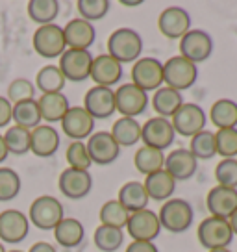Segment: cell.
<instances>
[{
  "label": "cell",
  "instance_id": "8d00e7d4",
  "mask_svg": "<svg viewBox=\"0 0 237 252\" xmlns=\"http://www.w3.org/2000/svg\"><path fill=\"white\" fill-rule=\"evenodd\" d=\"M98 217H100V224H104V226L124 230L128 219H130V213L126 212V208L120 204L117 198H113V200L104 202L100 212H98Z\"/></svg>",
  "mask_w": 237,
  "mask_h": 252
},
{
  "label": "cell",
  "instance_id": "b9f144b4",
  "mask_svg": "<svg viewBox=\"0 0 237 252\" xmlns=\"http://www.w3.org/2000/svg\"><path fill=\"white\" fill-rule=\"evenodd\" d=\"M65 159H67V167L71 169H78V171H89L93 161L89 158L87 147L84 141H71L65 152Z\"/></svg>",
  "mask_w": 237,
  "mask_h": 252
},
{
  "label": "cell",
  "instance_id": "7402d4cb",
  "mask_svg": "<svg viewBox=\"0 0 237 252\" xmlns=\"http://www.w3.org/2000/svg\"><path fill=\"white\" fill-rule=\"evenodd\" d=\"M122 78V63H118L110 54L93 56V65H91V80L95 86L111 87L118 84Z\"/></svg>",
  "mask_w": 237,
  "mask_h": 252
},
{
  "label": "cell",
  "instance_id": "681fc988",
  "mask_svg": "<svg viewBox=\"0 0 237 252\" xmlns=\"http://www.w3.org/2000/svg\"><path fill=\"white\" fill-rule=\"evenodd\" d=\"M8 154L9 152H8V147H6V141H4V135L0 134V163L8 158Z\"/></svg>",
  "mask_w": 237,
  "mask_h": 252
},
{
  "label": "cell",
  "instance_id": "60d3db41",
  "mask_svg": "<svg viewBox=\"0 0 237 252\" xmlns=\"http://www.w3.org/2000/svg\"><path fill=\"white\" fill-rule=\"evenodd\" d=\"M21 188H23L21 176L9 167H0V202H9L17 198Z\"/></svg>",
  "mask_w": 237,
  "mask_h": 252
},
{
  "label": "cell",
  "instance_id": "bcb514c9",
  "mask_svg": "<svg viewBox=\"0 0 237 252\" xmlns=\"http://www.w3.org/2000/svg\"><path fill=\"white\" fill-rule=\"evenodd\" d=\"M13 121V106L6 96H0V128H6Z\"/></svg>",
  "mask_w": 237,
  "mask_h": 252
},
{
  "label": "cell",
  "instance_id": "44dd1931",
  "mask_svg": "<svg viewBox=\"0 0 237 252\" xmlns=\"http://www.w3.org/2000/svg\"><path fill=\"white\" fill-rule=\"evenodd\" d=\"M206 206L211 217L230 219V215L237 210V189L215 186L206 195Z\"/></svg>",
  "mask_w": 237,
  "mask_h": 252
},
{
  "label": "cell",
  "instance_id": "ba28073f",
  "mask_svg": "<svg viewBox=\"0 0 237 252\" xmlns=\"http://www.w3.org/2000/svg\"><path fill=\"white\" fill-rule=\"evenodd\" d=\"M132 84L145 93L158 91L163 87V63L150 56H141L132 67Z\"/></svg>",
  "mask_w": 237,
  "mask_h": 252
},
{
  "label": "cell",
  "instance_id": "7dc6e473",
  "mask_svg": "<svg viewBox=\"0 0 237 252\" xmlns=\"http://www.w3.org/2000/svg\"><path fill=\"white\" fill-rule=\"evenodd\" d=\"M126 252H159L158 247L150 241H132L126 247Z\"/></svg>",
  "mask_w": 237,
  "mask_h": 252
},
{
  "label": "cell",
  "instance_id": "4316f807",
  "mask_svg": "<svg viewBox=\"0 0 237 252\" xmlns=\"http://www.w3.org/2000/svg\"><path fill=\"white\" fill-rule=\"evenodd\" d=\"M117 200L126 208L128 213H135V212H141V210H147V206H148V202H150L148 193H147V189H145V186H143V182H137V180L126 182L122 188L118 189Z\"/></svg>",
  "mask_w": 237,
  "mask_h": 252
},
{
  "label": "cell",
  "instance_id": "f5cc1de1",
  "mask_svg": "<svg viewBox=\"0 0 237 252\" xmlns=\"http://www.w3.org/2000/svg\"><path fill=\"white\" fill-rule=\"evenodd\" d=\"M207 252H232L230 247H221V249H213V251H207Z\"/></svg>",
  "mask_w": 237,
  "mask_h": 252
},
{
  "label": "cell",
  "instance_id": "1f68e13d",
  "mask_svg": "<svg viewBox=\"0 0 237 252\" xmlns=\"http://www.w3.org/2000/svg\"><path fill=\"white\" fill-rule=\"evenodd\" d=\"M209 121L217 130L224 128H237V102L232 98H219L215 100L209 110Z\"/></svg>",
  "mask_w": 237,
  "mask_h": 252
},
{
  "label": "cell",
  "instance_id": "f907efd6",
  "mask_svg": "<svg viewBox=\"0 0 237 252\" xmlns=\"http://www.w3.org/2000/svg\"><path fill=\"white\" fill-rule=\"evenodd\" d=\"M228 222H230V226H232V232H234V236H237V210L232 213V215H230Z\"/></svg>",
  "mask_w": 237,
  "mask_h": 252
},
{
  "label": "cell",
  "instance_id": "2e32d148",
  "mask_svg": "<svg viewBox=\"0 0 237 252\" xmlns=\"http://www.w3.org/2000/svg\"><path fill=\"white\" fill-rule=\"evenodd\" d=\"M86 147L93 165H110L120 154V147L113 139V135L106 130L93 132L91 137L86 141Z\"/></svg>",
  "mask_w": 237,
  "mask_h": 252
},
{
  "label": "cell",
  "instance_id": "d590c367",
  "mask_svg": "<svg viewBox=\"0 0 237 252\" xmlns=\"http://www.w3.org/2000/svg\"><path fill=\"white\" fill-rule=\"evenodd\" d=\"M95 247L102 252H117L124 245V230L113 228V226H96L93 234Z\"/></svg>",
  "mask_w": 237,
  "mask_h": 252
},
{
  "label": "cell",
  "instance_id": "603a6c76",
  "mask_svg": "<svg viewBox=\"0 0 237 252\" xmlns=\"http://www.w3.org/2000/svg\"><path fill=\"white\" fill-rule=\"evenodd\" d=\"M63 35H65V45H67V48L89 50V47L96 39L95 24L87 23L84 19L76 17V19H71L63 26Z\"/></svg>",
  "mask_w": 237,
  "mask_h": 252
},
{
  "label": "cell",
  "instance_id": "e0dca14e",
  "mask_svg": "<svg viewBox=\"0 0 237 252\" xmlns=\"http://www.w3.org/2000/svg\"><path fill=\"white\" fill-rule=\"evenodd\" d=\"M58 188H59L63 197L71 198V200H80L91 193L93 176L89 171H78V169L67 167L58 178Z\"/></svg>",
  "mask_w": 237,
  "mask_h": 252
},
{
  "label": "cell",
  "instance_id": "f35d334b",
  "mask_svg": "<svg viewBox=\"0 0 237 252\" xmlns=\"http://www.w3.org/2000/svg\"><path fill=\"white\" fill-rule=\"evenodd\" d=\"M189 152L200 159H211L217 156V149H215V132L211 130H202L197 135L191 137L189 143Z\"/></svg>",
  "mask_w": 237,
  "mask_h": 252
},
{
  "label": "cell",
  "instance_id": "7c38bea8",
  "mask_svg": "<svg viewBox=\"0 0 237 252\" xmlns=\"http://www.w3.org/2000/svg\"><path fill=\"white\" fill-rule=\"evenodd\" d=\"M174 135H176V132H174L171 119H163L156 115V117L148 119L145 125H141L143 145L161 150V152L173 145Z\"/></svg>",
  "mask_w": 237,
  "mask_h": 252
},
{
  "label": "cell",
  "instance_id": "8992f818",
  "mask_svg": "<svg viewBox=\"0 0 237 252\" xmlns=\"http://www.w3.org/2000/svg\"><path fill=\"white\" fill-rule=\"evenodd\" d=\"M197 237L206 251H213V249H221V247H230L232 239H234V232H232L228 219L209 215L198 224Z\"/></svg>",
  "mask_w": 237,
  "mask_h": 252
},
{
  "label": "cell",
  "instance_id": "ffe728a7",
  "mask_svg": "<svg viewBox=\"0 0 237 252\" xmlns=\"http://www.w3.org/2000/svg\"><path fill=\"white\" fill-rule=\"evenodd\" d=\"M163 169L176 182L189 180L197 173L198 159L191 154L189 149H174L165 156V165H163Z\"/></svg>",
  "mask_w": 237,
  "mask_h": 252
},
{
  "label": "cell",
  "instance_id": "f1b7e54d",
  "mask_svg": "<svg viewBox=\"0 0 237 252\" xmlns=\"http://www.w3.org/2000/svg\"><path fill=\"white\" fill-rule=\"evenodd\" d=\"M183 104V96L180 91H174L171 87H159L158 91H154L152 96V108L156 111L158 117L163 119H173V115L180 110Z\"/></svg>",
  "mask_w": 237,
  "mask_h": 252
},
{
  "label": "cell",
  "instance_id": "c3c4849f",
  "mask_svg": "<svg viewBox=\"0 0 237 252\" xmlns=\"http://www.w3.org/2000/svg\"><path fill=\"white\" fill-rule=\"evenodd\" d=\"M28 252H58V251H56V247H52V245L47 243V241H37V243H33L32 247H30Z\"/></svg>",
  "mask_w": 237,
  "mask_h": 252
},
{
  "label": "cell",
  "instance_id": "7a4b0ae2",
  "mask_svg": "<svg viewBox=\"0 0 237 252\" xmlns=\"http://www.w3.org/2000/svg\"><path fill=\"white\" fill-rule=\"evenodd\" d=\"M161 230L165 228L171 234H182L189 230L195 219L193 206L183 198H169L165 200L158 212Z\"/></svg>",
  "mask_w": 237,
  "mask_h": 252
},
{
  "label": "cell",
  "instance_id": "5b68a950",
  "mask_svg": "<svg viewBox=\"0 0 237 252\" xmlns=\"http://www.w3.org/2000/svg\"><path fill=\"white\" fill-rule=\"evenodd\" d=\"M33 50L47 60H59L61 54L67 50L63 35V26L59 24H45L37 26V30L33 32Z\"/></svg>",
  "mask_w": 237,
  "mask_h": 252
},
{
  "label": "cell",
  "instance_id": "484cf974",
  "mask_svg": "<svg viewBox=\"0 0 237 252\" xmlns=\"http://www.w3.org/2000/svg\"><path fill=\"white\" fill-rule=\"evenodd\" d=\"M41 111V119L48 123V125H54V123H61V119L65 117V113L69 111L71 104L69 98L63 93H48L41 94L37 98Z\"/></svg>",
  "mask_w": 237,
  "mask_h": 252
},
{
  "label": "cell",
  "instance_id": "30bf717a",
  "mask_svg": "<svg viewBox=\"0 0 237 252\" xmlns=\"http://www.w3.org/2000/svg\"><path fill=\"white\" fill-rule=\"evenodd\" d=\"M206 111L195 102H183L180 110L176 111L171 119L173 128L176 134L183 135V137H193L198 132L206 130Z\"/></svg>",
  "mask_w": 237,
  "mask_h": 252
},
{
  "label": "cell",
  "instance_id": "7bdbcfd3",
  "mask_svg": "<svg viewBox=\"0 0 237 252\" xmlns=\"http://www.w3.org/2000/svg\"><path fill=\"white\" fill-rule=\"evenodd\" d=\"M215 149L217 156L222 159L237 158V128H224L215 132Z\"/></svg>",
  "mask_w": 237,
  "mask_h": 252
},
{
  "label": "cell",
  "instance_id": "11a10c76",
  "mask_svg": "<svg viewBox=\"0 0 237 252\" xmlns=\"http://www.w3.org/2000/svg\"><path fill=\"white\" fill-rule=\"evenodd\" d=\"M8 252H23V251H17V249H15V251H8Z\"/></svg>",
  "mask_w": 237,
  "mask_h": 252
},
{
  "label": "cell",
  "instance_id": "cb8c5ba5",
  "mask_svg": "<svg viewBox=\"0 0 237 252\" xmlns=\"http://www.w3.org/2000/svg\"><path fill=\"white\" fill-rule=\"evenodd\" d=\"M59 143V134L52 125H39L30 130V152L37 158H52Z\"/></svg>",
  "mask_w": 237,
  "mask_h": 252
},
{
  "label": "cell",
  "instance_id": "9c48e42d",
  "mask_svg": "<svg viewBox=\"0 0 237 252\" xmlns=\"http://www.w3.org/2000/svg\"><path fill=\"white\" fill-rule=\"evenodd\" d=\"M147 106H148V93H145L132 82L120 84L115 89V111L120 113V117L135 119L147 110Z\"/></svg>",
  "mask_w": 237,
  "mask_h": 252
},
{
  "label": "cell",
  "instance_id": "ac0fdd59",
  "mask_svg": "<svg viewBox=\"0 0 237 252\" xmlns=\"http://www.w3.org/2000/svg\"><path fill=\"white\" fill-rule=\"evenodd\" d=\"M84 108L95 121L111 117L115 113V89L93 86L84 96Z\"/></svg>",
  "mask_w": 237,
  "mask_h": 252
},
{
  "label": "cell",
  "instance_id": "3957f363",
  "mask_svg": "<svg viewBox=\"0 0 237 252\" xmlns=\"http://www.w3.org/2000/svg\"><path fill=\"white\" fill-rule=\"evenodd\" d=\"M198 67L182 56H173L163 63V84L174 91H185L197 84Z\"/></svg>",
  "mask_w": 237,
  "mask_h": 252
},
{
  "label": "cell",
  "instance_id": "f546056e",
  "mask_svg": "<svg viewBox=\"0 0 237 252\" xmlns=\"http://www.w3.org/2000/svg\"><path fill=\"white\" fill-rule=\"evenodd\" d=\"M110 134L113 135V139L117 141L120 149L122 147H134L141 141V125H139L137 119L118 117L111 126Z\"/></svg>",
  "mask_w": 237,
  "mask_h": 252
},
{
  "label": "cell",
  "instance_id": "ab89813d",
  "mask_svg": "<svg viewBox=\"0 0 237 252\" xmlns=\"http://www.w3.org/2000/svg\"><path fill=\"white\" fill-rule=\"evenodd\" d=\"M76 9L80 13V19L93 24L96 21H102L104 17L110 13L111 2L110 0H78Z\"/></svg>",
  "mask_w": 237,
  "mask_h": 252
},
{
  "label": "cell",
  "instance_id": "5bb4252c",
  "mask_svg": "<svg viewBox=\"0 0 237 252\" xmlns=\"http://www.w3.org/2000/svg\"><path fill=\"white\" fill-rule=\"evenodd\" d=\"M126 232L132 237V241H150L159 236L161 232V224H159V217L156 212L152 210H141V212L130 213V219L126 222Z\"/></svg>",
  "mask_w": 237,
  "mask_h": 252
},
{
  "label": "cell",
  "instance_id": "f6af8a7d",
  "mask_svg": "<svg viewBox=\"0 0 237 252\" xmlns=\"http://www.w3.org/2000/svg\"><path fill=\"white\" fill-rule=\"evenodd\" d=\"M6 98L11 102V106L19 102H26V100H33L35 98V86L26 78H15L8 86Z\"/></svg>",
  "mask_w": 237,
  "mask_h": 252
},
{
  "label": "cell",
  "instance_id": "83f0119b",
  "mask_svg": "<svg viewBox=\"0 0 237 252\" xmlns=\"http://www.w3.org/2000/svg\"><path fill=\"white\" fill-rule=\"evenodd\" d=\"M52 232H54L56 243L59 247H65V249L78 247L84 241V236H86L84 224L78 219H74V217H63Z\"/></svg>",
  "mask_w": 237,
  "mask_h": 252
},
{
  "label": "cell",
  "instance_id": "277c9868",
  "mask_svg": "<svg viewBox=\"0 0 237 252\" xmlns=\"http://www.w3.org/2000/svg\"><path fill=\"white\" fill-rule=\"evenodd\" d=\"M65 217L63 204L52 195H41L32 202L28 220L39 230H54L58 222Z\"/></svg>",
  "mask_w": 237,
  "mask_h": 252
},
{
  "label": "cell",
  "instance_id": "d6a6232c",
  "mask_svg": "<svg viewBox=\"0 0 237 252\" xmlns=\"http://www.w3.org/2000/svg\"><path fill=\"white\" fill-rule=\"evenodd\" d=\"M134 165L141 174L148 176V174L158 173V171L163 169V165H165V154L161 150L141 145L134 156Z\"/></svg>",
  "mask_w": 237,
  "mask_h": 252
},
{
  "label": "cell",
  "instance_id": "d6986e66",
  "mask_svg": "<svg viewBox=\"0 0 237 252\" xmlns=\"http://www.w3.org/2000/svg\"><path fill=\"white\" fill-rule=\"evenodd\" d=\"M158 30L167 39H182L191 30V17L180 6H169L158 17Z\"/></svg>",
  "mask_w": 237,
  "mask_h": 252
},
{
  "label": "cell",
  "instance_id": "52a82bcc",
  "mask_svg": "<svg viewBox=\"0 0 237 252\" xmlns=\"http://www.w3.org/2000/svg\"><path fill=\"white\" fill-rule=\"evenodd\" d=\"M91 65H93V54L89 50H74V48H67L58 63L65 80L74 84H82L91 78Z\"/></svg>",
  "mask_w": 237,
  "mask_h": 252
},
{
  "label": "cell",
  "instance_id": "74e56055",
  "mask_svg": "<svg viewBox=\"0 0 237 252\" xmlns=\"http://www.w3.org/2000/svg\"><path fill=\"white\" fill-rule=\"evenodd\" d=\"M2 135H4V141H6L9 154L24 156V154L30 152V130L13 125L8 126V130Z\"/></svg>",
  "mask_w": 237,
  "mask_h": 252
},
{
  "label": "cell",
  "instance_id": "6da1fadb",
  "mask_svg": "<svg viewBox=\"0 0 237 252\" xmlns=\"http://www.w3.org/2000/svg\"><path fill=\"white\" fill-rule=\"evenodd\" d=\"M108 54L118 63H135L143 54V37L132 28H117L108 37Z\"/></svg>",
  "mask_w": 237,
  "mask_h": 252
},
{
  "label": "cell",
  "instance_id": "ee69618b",
  "mask_svg": "<svg viewBox=\"0 0 237 252\" xmlns=\"http://www.w3.org/2000/svg\"><path fill=\"white\" fill-rule=\"evenodd\" d=\"M215 182L222 188L237 189V158L221 159L215 167Z\"/></svg>",
  "mask_w": 237,
  "mask_h": 252
},
{
  "label": "cell",
  "instance_id": "db71d44e",
  "mask_svg": "<svg viewBox=\"0 0 237 252\" xmlns=\"http://www.w3.org/2000/svg\"><path fill=\"white\" fill-rule=\"evenodd\" d=\"M0 252H8L6 251V247H4V243H0Z\"/></svg>",
  "mask_w": 237,
  "mask_h": 252
},
{
  "label": "cell",
  "instance_id": "e575fe53",
  "mask_svg": "<svg viewBox=\"0 0 237 252\" xmlns=\"http://www.w3.org/2000/svg\"><path fill=\"white\" fill-rule=\"evenodd\" d=\"M41 111H39V104H37V98L33 100H26V102H19L13 104V123L21 128H26V130H33L41 125Z\"/></svg>",
  "mask_w": 237,
  "mask_h": 252
},
{
  "label": "cell",
  "instance_id": "4fadbf2b",
  "mask_svg": "<svg viewBox=\"0 0 237 252\" xmlns=\"http://www.w3.org/2000/svg\"><path fill=\"white\" fill-rule=\"evenodd\" d=\"M30 232V220L21 210L9 208L0 213V243H23Z\"/></svg>",
  "mask_w": 237,
  "mask_h": 252
},
{
  "label": "cell",
  "instance_id": "816d5d0a",
  "mask_svg": "<svg viewBox=\"0 0 237 252\" xmlns=\"http://www.w3.org/2000/svg\"><path fill=\"white\" fill-rule=\"evenodd\" d=\"M141 4V0H135V2H132V0H120V6H124V8H139Z\"/></svg>",
  "mask_w": 237,
  "mask_h": 252
},
{
  "label": "cell",
  "instance_id": "836d02e7",
  "mask_svg": "<svg viewBox=\"0 0 237 252\" xmlns=\"http://www.w3.org/2000/svg\"><path fill=\"white\" fill-rule=\"evenodd\" d=\"M28 17L35 24H54L59 15V2L58 0H30L26 6Z\"/></svg>",
  "mask_w": 237,
  "mask_h": 252
},
{
  "label": "cell",
  "instance_id": "d4e9b609",
  "mask_svg": "<svg viewBox=\"0 0 237 252\" xmlns=\"http://www.w3.org/2000/svg\"><path fill=\"white\" fill-rule=\"evenodd\" d=\"M143 186L147 189L150 200L165 202L169 198H173V193H174V189H176V180L167 173L165 169H161L158 173H152V174H148V176H145Z\"/></svg>",
  "mask_w": 237,
  "mask_h": 252
},
{
  "label": "cell",
  "instance_id": "8fae6325",
  "mask_svg": "<svg viewBox=\"0 0 237 252\" xmlns=\"http://www.w3.org/2000/svg\"><path fill=\"white\" fill-rule=\"evenodd\" d=\"M211 54H213V39L207 32L191 28L180 39V56L195 65L209 60Z\"/></svg>",
  "mask_w": 237,
  "mask_h": 252
},
{
  "label": "cell",
  "instance_id": "4dcf8cb0",
  "mask_svg": "<svg viewBox=\"0 0 237 252\" xmlns=\"http://www.w3.org/2000/svg\"><path fill=\"white\" fill-rule=\"evenodd\" d=\"M35 89H39L41 94H48V93H63V87L67 86V80L61 74L59 67L50 63V65H45L41 67L37 74H35Z\"/></svg>",
  "mask_w": 237,
  "mask_h": 252
},
{
  "label": "cell",
  "instance_id": "9a60e30c",
  "mask_svg": "<svg viewBox=\"0 0 237 252\" xmlns=\"http://www.w3.org/2000/svg\"><path fill=\"white\" fill-rule=\"evenodd\" d=\"M95 123L96 121L87 113L84 106H71L59 125L63 134L72 141H84L95 132Z\"/></svg>",
  "mask_w": 237,
  "mask_h": 252
}]
</instances>
